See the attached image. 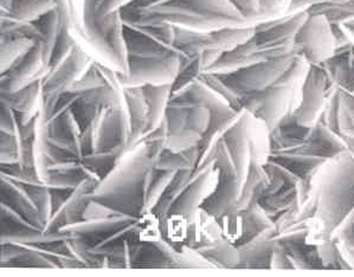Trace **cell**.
Returning a JSON list of instances; mask_svg holds the SVG:
<instances>
[{"label": "cell", "instance_id": "6da1fadb", "mask_svg": "<svg viewBox=\"0 0 354 277\" xmlns=\"http://www.w3.org/2000/svg\"><path fill=\"white\" fill-rule=\"evenodd\" d=\"M337 89L322 66H309L305 81L301 87V102L292 113V119L300 127L312 129L324 117L330 93Z\"/></svg>", "mask_w": 354, "mask_h": 277}, {"label": "cell", "instance_id": "7a4b0ae2", "mask_svg": "<svg viewBox=\"0 0 354 277\" xmlns=\"http://www.w3.org/2000/svg\"><path fill=\"white\" fill-rule=\"evenodd\" d=\"M295 56L297 54L272 58L235 73L218 76L242 99L245 96L260 94L272 87L288 69Z\"/></svg>", "mask_w": 354, "mask_h": 277}, {"label": "cell", "instance_id": "3957f363", "mask_svg": "<svg viewBox=\"0 0 354 277\" xmlns=\"http://www.w3.org/2000/svg\"><path fill=\"white\" fill-rule=\"evenodd\" d=\"M297 55H301L312 66H322L337 52L330 21L324 15L308 13L294 39Z\"/></svg>", "mask_w": 354, "mask_h": 277}, {"label": "cell", "instance_id": "277c9868", "mask_svg": "<svg viewBox=\"0 0 354 277\" xmlns=\"http://www.w3.org/2000/svg\"><path fill=\"white\" fill-rule=\"evenodd\" d=\"M186 55L159 58H128L127 73H118L124 88L174 84Z\"/></svg>", "mask_w": 354, "mask_h": 277}, {"label": "cell", "instance_id": "5b68a950", "mask_svg": "<svg viewBox=\"0 0 354 277\" xmlns=\"http://www.w3.org/2000/svg\"><path fill=\"white\" fill-rule=\"evenodd\" d=\"M162 216L152 207H142L133 222L134 240L140 245H158L164 240Z\"/></svg>", "mask_w": 354, "mask_h": 277}, {"label": "cell", "instance_id": "8992f818", "mask_svg": "<svg viewBox=\"0 0 354 277\" xmlns=\"http://www.w3.org/2000/svg\"><path fill=\"white\" fill-rule=\"evenodd\" d=\"M189 228V215L186 212L171 211L162 220L164 242L179 255H183L189 249L186 247Z\"/></svg>", "mask_w": 354, "mask_h": 277}, {"label": "cell", "instance_id": "52a82bcc", "mask_svg": "<svg viewBox=\"0 0 354 277\" xmlns=\"http://www.w3.org/2000/svg\"><path fill=\"white\" fill-rule=\"evenodd\" d=\"M37 41L21 35L1 33V74L21 62Z\"/></svg>", "mask_w": 354, "mask_h": 277}, {"label": "cell", "instance_id": "ba28073f", "mask_svg": "<svg viewBox=\"0 0 354 277\" xmlns=\"http://www.w3.org/2000/svg\"><path fill=\"white\" fill-rule=\"evenodd\" d=\"M56 8L55 0H8V8L1 11V15H8L18 21L36 23Z\"/></svg>", "mask_w": 354, "mask_h": 277}, {"label": "cell", "instance_id": "9c48e42d", "mask_svg": "<svg viewBox=\"0 0 354 277\" xmlns=\"http://www.w3.org/2000/svg\"><path fill=\"white\" fill-rule=\"evenodd\" d=\"M218 217L223 238L239 247L247 235V220L239 202L227 207Z\"/></svg>", "mask_w": 354, "mask_h": 277}, {"label": "cell", "instance_id": "30bf717a", "mask_svg": "<svg viewBox=\"0 0 354 277\" xmlns=\"http://www.w3.org/2000/svg\"><path fill=\"white\" fill-rule=\"evenodd\" d=\"M308 13L324 15L330 24L353 23L354 0H315Z\"/></svg>", "mask_w": 354, "mask_h": 277}, {"label": "cell", "instance_id": "8fae6325", "mask_svg": "<svg viewBox=\"0 0 354 277\" xmlns=\"http://www.w3.org/2000/svg\"><path fill=\"white\" fill-rule=\"evenodd\" d=\"M186 4L196 8L201 12L211 16L222 17L242 25H254L248 21L242 13L231 3V0H183Z\"/></svg>", "mask_w": 354, "mask_h": 277}, {"label": "cell", "instance_id": "7c38bea8", "mask_svg": "<svg viewBox=\"0 0 354 277\" xmlns=\"http://www.w3.org/2000/svg\"><path fill=\"white\" fill-rule=\"evenodd\" d=\"M199 253L217 267H236L241 263V251L239 247L227 240H222L217 245L203 249Z\"/></svg>", "mask_w": 354, "mask_h": 277}, {"label": "cell", "instance_id": "4fadbf2b", "mask_svg": "<svg viewBox=\"0 0 354 277\" xmlns=\"http://www.w3.org/2000/svg\"><path fill=\"white\" fill-rule=\"evenodd\" d=\"M289 0H261L260 21H269L286 15Z\"/></svg>", "mask_w": 354, "mask_h": 277}, {"label": "cell", "instance_id": "5bb4252c", "mask_svg": "<svg viewBox=\"0 0 354 277\" xmlns=\"http://www.w3.org/2000/svg\"><path fill=\"white\" fill-rule=\"evenodd\" d=\"M239 12L247 18L252 24L256 25L260 21L261 0H231Z\"/></svg>", "mask_w": 354, "mask_h": 277}, {"label": "cell", "instance_id": "9a60e30c", "mask_svg": "<svg viewBox=\"0 0 354 277\" xmlns=\"http://www.w3.org/2000/svg\"><path fill=\"white\" fill-rule=\"evenodd\" d=\"M317 253L322 267L338 268V248L333 240H328L325 245L317 247Z\"/></svg>", "mask_w": 354, "mask_h": 277}, {"label": "cell", "instance_id": "2e32d148", "mask_svg": "<svg viewBox=\"0 0 354 277\" xmlns=\"http://www.w3.org/2000/svg\"><path fill=\"white\" fill-rule=\"evenodd\" d=\"M269 268L270 269H294L288 251L279 240L276 242V245L272 249L270 261H269Z\"/></svg>", "mask_w": 354, "mask_h": 277}, {"label": "cell", "instance_id": "e0dca14e", "mask_svg": "<svg viewBox=\"0 0 354 277\" xmlns=\"http://www.w3.org/2000/svg\"><path fill=\"white\" fill-rule=\"evenodd\" d=\"M344 26H345V29H346L347 33H348V36H350L351 41H352V44L354 46V21L353 23L345 24Z\"/></svg>", "mask_w": 354, "mask_h": 277}, {"label": "cell", "instance_id": "ac0fdd59", "mask_svg": "<svg viewBox=\"0 0 354 277\" xmlns=\"http://www.w3.org/2000/svg\"><path fill=\"white\" fill-rule=\"evenodd\" d=\"M289 3H290V0H289Z\"/></svg>", "mask_w": 354, "mask_h": 277}, {"label": "cell", "instance_id": "d6986e66", "mask_svg": "<svg viewBox=\"0 0 354 277\" xmlns=\"http://www.w3.org/2000/svg\"><path fill=\"white\" fill-rule=\"evenodd\" d=\"M354 91V90H353Z\"/></svg>", "mask_w": 354, "mask_h": 277}]
</instances>
